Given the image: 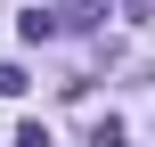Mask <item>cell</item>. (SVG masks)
<instances>
[{
	"mask_svg": "<svg viewBox=\"0 0 155 147\" xmlns=\"http://www.w3.org/2000/svg\"><path fill=\"white\" fill-rule=\"evenodd\" d=\"M90 147H123V123H114V115H98V123H90Z\"/></svg>",
	"mask_w": 155,
	"mask_h": 147,
	"instance_id": "2",
	"label": "cell"
},
{
	"mask_svg": "<svg viewBox=\"0 0 155 147\" xmlns=\"http://www.w3.org/2000/svg\"><path fill=\"white\" fill-rule=\"evenodd\" d=\"M25 41H57V8H25Z\"/></svg>",
	"mask_w": 155,
	"mask_h": 147,
	"instance_id": "1",
	"label": "cell"
},
{
	"mask_svg": "<svg viewBox=\"0 0 155 147\" xmlns=\"http://www.w3.org/2000/svg\"><path fill=\"white\" fill-rule=\"evenodd\" d=\"M65 16H74V25H98V16H106V0H74Z\"/></svg>",
	"mask_w": 155,
	"mask_h": 147,
	"instance_id": "3",
	"label": "cell"
}]
</instances>
